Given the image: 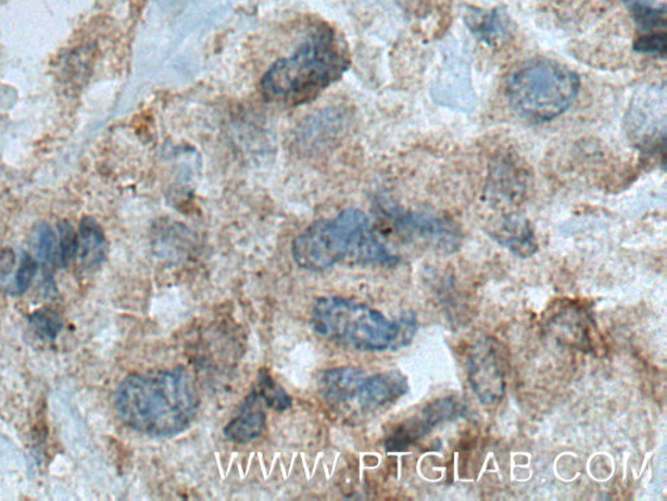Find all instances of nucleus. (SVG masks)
Masks as SVG:
<instances>
[{
	"mask_svg": "<svg viewBox=\"0 0 667 501\" xmlns=\"http://www.w3.org/2000/svg\"><path fill=\"white\" fill-rule=\"evenodd\" d=\"M467 372L471 390L482 404L494 405L505 397V371L500 354L489 338L478 341L470 348Z\"/></svg>",
	"mask_w": 667,
	"mask_h": 501,
	"instance_id": "nucleus-6",
	"label": "nucleus"
},
{
	"mask_svg": "<svg viewBox=\"0 0 667 501\" xmlns=\"http://www.w3.org/2000/svg\"><path fill=\"white\" fill-rule=\"evenodd\" d=\"M635 23L645 29L663 27L665 25V5H654L650 0H627Z\"/></svg>",
	"mask_w": 667,
	"mask_h": 501,
	"instance_id": "nucleus-17",
	"label": "nucleus"
},
{
	"mask_svg": "<svg viewBox=\"0 0 667 501\" xmlns=\"http://www.w3.org/2000/svg\"><path fill=\"white\" fill-rule=\"evenodd\" d=\"M407 391V379L400 372H387L373 377L366 374L356 388L351 405H356L363 412H373L395 402Z\"/></svg>",
	"mask_w": 667,
	"mask_h": 501,
	"instance_id": "nucleus-9",
	"label": "nucleus"
},
{
	"mask_svg": "<svg viewBox=\"0 0 667 501\" xmlns=\"http://www.w3.org/2000/svg\"><path fill=\"white\" fill-rule=\"evenodd\" d=\"M33 241L37 259L46 265H53L56 255V237L52 227L43 222L37 224L34 228Z\"/></svg>",
	"mask_w": 667,
	"mask_h": 501,
	"instance_id": "nucleus-16",
	"label": "nucleus"
},
{
	"mask_svg": "<svg viewBox=\"0 0 667 501\" xmlns=\"http://www.w3.org/2000/svg\"><path fill=\"white\" fill-rule=\"evenodd\" d=\"M467 23L470 24L471 30L477 36H480L482 41L489 43V46H494L507 34L506 23L503 22L499 11H492L487 15L474 16Z\"/></svg>",
	"mask_w": 667,
	"mask_h": 501,
	"instance_id": "nucleus-14",
	"label": "nucleus"
},
{
	"mask_svg": "<svg viewBox=\"0 0 667 501\" xmlns=\"http://www.w3.org/2000/svg\"><path fill=\"white\" fill-rule=\"evenodd\" d=\"M580 92V78L570 68L550 60L520 66L506 83L509 105L532 123H549L565 114Z\"/></svg>",
	"mask_w": 667,
	"mask_h": 501,
	"instance_id": "nucleus-5",
	"label": "nucleus"
},
{
	"mask_svg": "<svg viewBox=\"0 0 667 501\" xmlns=\"http://www.w3.org/2000/svg\"><path fill=\"white\" fill-rule=\"evenodd\" d=\"M311 324L326 340L363 352L405 348L418 330L413 312L389 321L369 305L341 297L318 299L313 305Z\"/></svg>",
	"mask_w": 667,
	"mask_h": 501,
	"instance_id": "nucleus-4",
	"label": "nucleus"
},
{
	"mask_svg": "<svg viewBox=\"0 0 667 501\" xmlns=\"http://www.w3.org/2000/svg\"><path fill=\"white\" fill-rule=\"evenodd\" d=\"M267 415L263 411V400L254 390L244 399L237 416L226 425L225 437L236 443H248L261 437L266 429Z\"/></svg>",
	"mask_w": 667,
	"mask_h": 501,
	"instance_id": "nucleus-10",
	"label": "nucleus"
},
{
	"mask_svg": "<svg viewBox=\"0 0 667 501\" xmlns=\"http://www.w3.org/2000/svg\"><path fill=\"white\" fill-rule=\"evenodd\" d=\"M255 391L260 394L263 403L268 405L269 409L286 411L291 406V398L266 372L261 374Z\"/></svg>",
	"mask_w": 667,
	"mask_h": 501,
	"instance_id": "nucleus-15",
	"label": "nucleus"
},
{
	"mask_svg": "<svg viewBox=\"0 0 667 501\" xmlns=\"http://www.w3.org/2000/svg\"><path fill=\"white\" fill-rule=\"evenodd\" d=\"M626 2H627V0H626Z\"/></svg>",
	"mask_w": 667,
	"mask_h": 501,
	"instance_id": "nucleus-23",
	"label": "nucleus"
},
{
	"mask_svg": "<svg viewBox=\"0 0 667 501\" xmlns=\"http://www.w3.org/2000/svg\"><path fill=\"white\" fill-rule=\"evenodd\" d=\"M635 52L665 55L666 34H647L634 42Z\"/></svg>",
	"mask_w": 667,
	"mask_h": 501,
	"instance_id": "nucleus-21",
	"label": "nucleus"
},
{
	"mask_svg": "<svg viewBox=\"0 0 667 501\" xmlns=\"http://www.w3.org/2000/svg\"><path fill=\"white\" fill-rule=\"evenodd\" d=\"M350 66L349 50L329 24L314 23L288 58L263 75L261 90L268 102L299 105L337 83Z\"/></svg>",
	"mask_w": 667,
	"mask_h": 501,
	"instance_id": "nucleus-2",
	"label": "nucleus"
},
{
	"mask_svg": "<svg viewBox=\"0 0 667 501\" xmlns=\"http://www.w3.org/2000/svg\"><path fill=\"white\" fill-rule=\"evenodd\" d=\"M29 325L37 336L47 338V340H54L61 334V330L64 329V323H62L59 313L49 309L34 312L29 316Z\"/></svg>",
	"mask_w": 667,
	"mask_h": 501,
	"instance_id": "nucleus-18",
	"label": "nucleus"
},
{
	"mask_svg": "<svg viewBox=\"0 0 667 501\" xmlns=\"http://www.w3.org/2000/svg\"><path fill=\"white\" fill-rule=\"evenodd\" d=\"M292 255L300 267L314 273L342 262L393 266L400 261L376 235L368 216L355 209L310 225L295 237Z\"/></svg>",
	"mask_w": 667,
	"mask_h": 501,
	"instance_id": "nucleus-3",
	"label": "nucleus"
},
{
	"mask_svg": "<svg viewBox=\"0 0 667 501\" xmlns=\"http://www.w3.org/2000/svg\"><path fill=\"white\" fill-rule=\"evenodd\" d=\"M37 271H39V263H37L34 256L24 253L16 274L14 290H11L10 293L15 297H21L23 293L27 292L30 285H33Z\"/></svg>",
	"mask_w": 667,
	"mask_h": 501,
	"instance_id": "nucleus-20",
	"label": "nucleus"
},
{
	"mask_svg": "<svg viewBox=\"0 0 667 501\" xmlns=\"http://www.w3.org/2000/svg\"><path fill=\"white\" fill-rule=\"evenodd\" d=\"M366 373L356 367H338L320 375L319 391L332 406H350L358 384Z\"/></svg>",
	"mask_w": 667,
	"mask_h": 501,
	"instance_id": "nucleus-11",
	"label": "nucleus"
},
{
	"mask_svg": "<svg viewBox=\"0 0 667 501\" xmlns=\"http://www.w3.org/2000/svg\"><path fill=\"white\" fill-rule=\"evenodd\" d=\"M79 248L81 265L86 271H97L106 256V239L96 218L86 216L79 225Z\"/></svg>",
	"mask_w": 667,
	"mask_h": 501,
	"instance_id": "nucleus-13",
	"label": "nucleus"
},
{
	"mask_svg": "<svg viewBox=\"0 0 667 501\" xmlns=\"http://www.w3.org/2000/svg\"><path fill=\"white\" fill-rule=\"evenodd\" d=\"M393 215V223L400 231L413 239L425 240L433 247L455 252L461 243V234L455 225L437 216L419 214V212L389 211Z\"/></svg>",
	"mask_w": 667,
	"mask_h": 501,
	"instance_id": "nucleus-8",
	"label": "nucleus"
},
{
	"mask_svg": "<svg viewBox=\"0 0 667 501\" xmlns=\"http://www.w3.org/2000/svg\"><path fill=\"white\" fill-rule=\"evenodd\" d=\"M493 239L524 259L538 252L537 239L525 217L512 215L503 218L499 227L494 228Z\"/></svg>",
	"mask_w": 667,
	"mask_h": 501,
	"instance_id": "nucleus-12",
	"label": "nucleus"
},
{
	"mask_svg": "<svg viewBox=\"0 0 667 501\" xmlns=\"http://www.w3.org/2000/svg\"><path fill=\"white\" fill-rule=\"evenodd\" d=\"M15 255L12 250H4L0 253V279L8 277L12 266H14Z\"/></svg>",
	"mask_w": 667,
	"mask_h": 501,
	"instance_id": "nucleus-22",
	"label": "nucleus"
},
{
	"mask_svg": "<svg viewBox=\"0 0 667 501\" xmlns=\"http://www.w3.org/2000/svg\"><path fill=\"white\" fill-rule=\"evenodd\" d=\"M200 398L185 368L135 374L124 379L115 397L123 423L138 434L155 438L178 436L190 428Z\"/></svg>",
	"mask_w": 667,
	"mask_h": 501,
	"instance_id": "nucleus-1",
	"label": "nucleus"
},
{
	"mask_svg": "<svg viewBox=\"0 0 667 501\" xmlns=\"http://www.w3.org/2000/svg\"><path fill=\"white\" fill-rule=\"evenodd\" d=\"M59 231L61 262L62 266L67 267L72 265L75 255L78 253L79 240L73 225L68 222H61L59 224Z\"/></svg>",
	"mask_w": 667,
	"mask_h": 501,
	"instance_id": "nucleus-19",
	"label": "nucleus"
},
{
	"mask_svg": "<svg viewBox=\"0 0 667 501\" xmlns=\"http://www.w3.org/2000/svg\"><path fill=\"white\" fill-rule=\"evenodd\" d=\"M464 413V404L455 398L436 400L427 405L420 415L407 419L393 431L387 440V450L388 452H404L439 425L462 417Z\"/></svg>",
	"mask_w": 667,
	"mask_h": 501,
	"instance_id": "nucleus-7",
	"label": "nucleus"
}]
</instances>
